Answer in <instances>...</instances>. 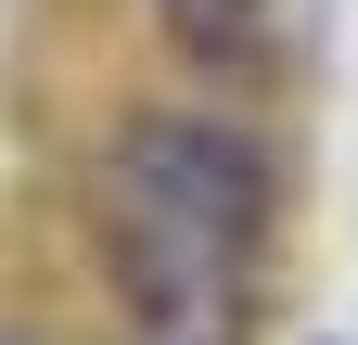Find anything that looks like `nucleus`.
Returning a JSON list of instances; mask_svg holds the SVG:
<instances>
[{
	"instance_id": "f03ea898",
	"label": "nucleus",
	"mask_w": 358,
	"mask_h": 345,
	"mask_svg": "<svg viewBox=\"0 0 358 345\" xmlns=\"http://www.w3.org/2000/svg\"><path fill=\"white\" fill-rule=\"evenodd\" d=\"M179 13H205V0H179Z\"/></svg>"
},
{
	"instance_id": "f257e3e1",
	"label": "nucleus",
	"mask_w": 358,
	"mask_h": 345,
	"mask_svg": "<svg viewBox=\"0 0 358 345\" xmlns=\"http://www.w3.org/2000/svg\"><path fill=\"white\" fill-rule=\"evenodd\" d=\"M103 205H115V243L141 269L154 320H217L268 230V154L217 115H128L103 154Z\"/></svg>"
}]
</instances>
